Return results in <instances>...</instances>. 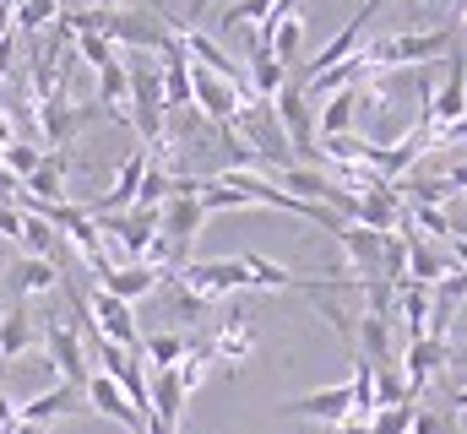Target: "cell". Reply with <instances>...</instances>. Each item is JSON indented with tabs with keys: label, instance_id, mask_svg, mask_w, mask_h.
<instances>
[{
	"label": "cell",
	"instance_id": "19",
	"mask_svg": "<svg viewBox=\"0 0 467 434\" xmlns=\"http://www.w3.org/2000/svg\"><path fill=\"white\" fill-rule=\"evenodd\" d=\"M391 315H402V326H408V342H413V336H430V315H435V294H430V288H419V283H397Z\"/></svg>",
	"mask_w": 467,
	"mask_h": 434
},
{
	"label": "cell",
	"instance_id": "3",
	"mask_svg": "<svg viewBox=\"0 0 467 434\" xmlns=\"http://www.w3.org/2000/svg\"><path fill=\"white\" fill-rule=\"evenodd\" d=\"M169 283H180V288H191V294H202V299L213 305V299H223V294H244V288H250V272H244L239 255H229V261H185Z\"/></svg>",
	"mask_w": 467,
	"mask_h": 434
},
{
	"label": "cell",
	"instance_id": "39",
	"mask_svg": "<svg viewBox=\"0 0 467 434\" xmlns=\"http://www.w3.org/2000/svg\"><path fill=\"white\" fill-rule=\"evenodd\" d=\"M446 408H451V413H467V386H457V391L446 397Z\"/></svg>",
	"mask_w": 467,
	"mask_h": 434
},
{
	"label": "cell",
	"instance_id": "34",
	"mask_svg": "<svg viewBox=\"0 0 467 434\" xmlns=\"http://www.w3.org/2000/svg\"><path fill=\"white\" fill-rule=\"evenodd\" d=\"M408 434H457L451 413H435V408H413V429Z\"/></svg>",
	"mask_w": 467,
	"mask_h": 434
},
{
	"label": "cell",
	"instance_id": "15",
	"mask_svg": "<svg viewBox=\"0 0 467 434\" xmlns=\"http://www.w3.org/2000/svg\"><path fill=\"white\" fill-rule=\"evenodd\" d=\"M99 288L115 294V299H125V305H136V299H147V294L163 288V272H152V266H141V261H115V266L99 277Z\"/></svg>",
	"mask_w": 467,
	"mask_h": 434
},
{
	"label": "cell",
	"instance_id": "5",
	"mask_svg": "<svg viewBox=\"0 0 467 434\" xmlns=\"http://www.w3.org/2000/svg\"><path fill=\"white\" fill-rule=\"evenodd\" d=\"M202 222H207V207H202L196 196H169V202L158 207V239L174 250L180 266L191 261V244H196V233H202Z\"/></svg>",
	"mask_w": 467,
	"mask_h": 434
},
{
	"label": "cell",
	"instance_id": "44",
	"mask_svg": "<svg viewBox=\"0 0 467 434\" xmlns=\"http://www.w3.org/2000/svg\"><path fill=\"white\" fill-rule=\"evenodd\" d=\"M441 5H457V0H441Z\"/></svg>",
	"mask_w": 467,
	"mask_h": 434
},
{
	"label": "cell",
	"instance_id": "42",
	"mask_svg": "<svg viewBox=\"0 0 467 434\" xmlns=\"http://www.w3.org/2000/svg\"><path fill=\"white\" fill-rule=\"evenodd\" d=\"M93 5H104V11H115V5H119V0H93Z\"/></svg>",
	"mask_w": 467,
	"mask_h": 434
},
{
	"label": "cell",
	"instance_id": "31",
	"mask_svg": "<svg viewBox=\"0 0 467 434\" xmlns=\"http://www.w3.org/2000/svg\"><path fill=\"white\" fill-rule=\"evenodd\" d=\"M266 11H272V0H229V11L218 16V27H223V33H234V27H250V22L261 27V22H266Z\"/></svg>",
	"mask_w": 467,
	"mask_h": 434
},
{
	"label": "cell",
	"instance_id": "17",
	"mask_svg": "<svg viewBox=\"0 0 467 434\" xmlns=\"http://www.w3.org/2000/svg\"><path fill=\"white\" fill-rule=\"evenodd\" d=\"M337 244L348 250V266L358 272V283L380 277V244H386V233H369V228H358V222H343V228H337Z\"/></svg>",
	"mask_w": 467,
	"mask_h": 434
},
{
	"label": "cell",
	"instance_id": "32",
	"mask_svg": "<svg viewBox=\"0 0 467 434\" xmlns=\"http://www.w3.org/2000/svg\"><path fill=\"white\" fill-rule=\"evenodd\" d=\"M163 283H169V277H163ZM207 310H213V305H207L202 294H191V288L169 283V315H174V321H202Z\"/></svg>",
	"mask_w": 467,
	"mask_h": 434
},
{
	"label": "cell",
	"instance_id": "25",
	"mask_svg": "<svg viewBox=\"0 0 467 434\" xmlns=\"http://www.w3.org/2000/svg\"><path fill=\"white\" fill-rule=\"evenodd\" d=\"M185 347H191L185 331H152V336H141V358H147L152 369H174V364L185 358Z\"/></svg>",
	"mask_w": 467,
	"mask_h": 434
},
{
	"label": "cell",
	"instance_id": "1",
	"mask_svg": "<svg viewBox=\"0 0 467 434\" xmlns=\"http://www.w3.org/2000/svg\"><path fill=\"white\" fill-rule=\"evenodd\" d=\"M457 49V33L451 27H419V33H391V38H375V44H358L353 55L369 66V77H386L397 66H430V60H446Z\"/></svg>",
	"mask_w": 467,
	"mask_h": 434
},
{
	"label": "cell",
	"instance_id": "12",
	"mask_svg": "<svg viewBox=\"0 0 467 434\" xmlns=\"http://www.w3.org/2000/svg\"><path fill=\"white\" fill-rule=\"evenodd\" d=\"M147 163H152V152H147V147H136V152L115 169V185H109L104 196H93V207H88V212L104 217V212H125V207H136V191H141V180H147Z\"/></svg>",
	"mask_w": 467,
	"mask_h": 434
},
{
	"label": "cell",
	"instance_id": "24",
	"mask_svg": "<svg viewBox=\"0 0 467 434\" xmlns=\"http://www.w3.org/2000/svg\"><path fill=\"white\" fill-rule=\"evenodd\" d=\"M16 16V38H44L60 22V0H11Z\"/></svg>",
	"mask_w": 467,
	"mask_h": 434
},
{
	"label": "cell",
	"instance_id": "22",
	"mask_svg": "<svg viewBox=\"0 0 467 434\" xmlns=\"http://www.w3.org/2000/svg\"><path fill=\"white\" fill-rule=\"evenodd\" d=\"M244 82H250V93L261 98V104H272L283 88H288V71L261 49V44H250V60H244Z\"/></svg>",
	"mask_w": 467,
	"mask_h": 434
},
{
	"label": "cell",
	"instance_id": "13",
	"mask_svg": "<svg viewBox=\"0 0 467 434\" xmlns=\"http://www.w3.org/2000/svg\"><path fill=\"white\" fill-rule=\"evenodd\" d=\"M82 408H88V402H82V391H77V386H49V391H38V397L16 402V424L49 429L55 418H71V413H82Z\"/></svg>",
	"mask_w": 467,
	"mask_h": 434
},
{
	"label": "cell",
	"instance_id": "21",
	"mask_svg": "<svg viewBox=\"0 0 467 434\" xmlns=\"http://www.w3.org/2000/svg\"><path fill=\"white\" fill-rule=\"evenodd\" d=\"M60 261H44V255H22L16 266H11V288L22 294V299H33V294H55L60 288Z\"/></svg>",
	"mask_w": 467,
	"mask_h": 434
},
{
	"label": "cell",
	"instance_id": "27",
	"mask_svg": "<svg viewBox=\"0 0 467 434\" xmlns=\"http://www.w3.org/2000/svg\"><path fill=\"white\" fill-rule=\"evenodd\" d=\"M93 77H99V93H93V98H104V108H109L115 119H125V98H130V71H125V60L93 71Z\"/></svg>",
	"mask_w": 467,
	"mask_h": 434
},
{
	"label": "cell",
	"instance_id": "8",
	"mask_svg": "<svg viewBox=\"0 0 467 434\" xmlns=\"http://www.w3.org/2000/svg\"><path fill=\"white\" fill-rule=\"evenodd\" d=\"M88 315H93V331H99L104 342H115L125 353H141V326H136V310H130L125 299L93 288V294H88Z\"/></svg>",
	"mask_w": 467,
	"mask_h": 434
},
{
	"label": "cell",
	"instance_id": "9",
	"mask_svg": "<svg viewBox=\"0 0 467 434\" xmlns=\"http://www.w3.org/2000/svg\"><path fill=\"white\" fill-rule=\"evenodd\" d=\"M446 358H451V342H446V336H413V342H408V353H402V386H408V402L424 397V386L446 369Z\"/></svg>",
	"mask_w": 467,
	"mask_h": 434
},
{
	"label": "cell",
	"instance_id": "6",
	"mask_svg": "<svg viewBox=\"0 0 467 434\" xmlns=\"http://www.w3.org/2000/svg\"><path fill=\"white\" fill-rule=\"evenodd\" d=\"M457 119H467V55L462 49H451L446 55V82L435 88V98H430V108H424V130H446V125H457Z\"/></svg>",
	"mask_w": 467,
	"mask_h": 434
},
{
	"label": "cell",
	"instance_id": "30",
	"mask_svg": "<svg viewBox=\"0 0 467 434\" xmlns=\"http://www.w3.org/2000/svg\"><path fill=\"white\" fill-rule=\"evenodd\" d=\"M38 158H44V147H38V141H11V147L0 152V169H5L11 180H27V174L38 169Z\"/></svg>",
	"mask_w": 467,
	"mask_h": 434
},
{
	"label": "cell",
	"instance_id": "20",
	"mask_svg": "<svg viewBox=\"0 0 467 434\" xmlns=\"http://www.w3.org/2000/svg\"><path fill=\"white\" fill-rule=\"evenodd\" d=\"M402 239H408V283H419V288H435L446 272H457V266H451V261H446V255L430 244V239H419V233H408V228H402Z\"/></svg>",
	"mask_w": 467,
	"mask_h": 434
},
{
	"label": "cell",
	"instance_id": "29",
	"mask_svg": "<svg viewBox=\"0 0 467 434\" xmlns=\"http://www.w3.org/2000/svg\"><path fill=\"white\" fill-rule=\"evenodd\" d=\"M71 49H77V60H88L93 71H104V66H115V60H119V49L104 38V33H77V38H71Z\"/></svg>",
	"mask_w": 467,
	"mask_h": 434
},
{
	"label": "cell",
	"instance_id": "33",
	"mask_svg": "<svg viewBox=\"0 0 467 434\" xmlns=\"http://www.w3.org/2000/svg\"><path fill=\"white\" fill-rule=\"evenodd\" d=\"M397 402H408V386H402V369L386 364L375 369V408H397Z\"/></svg>",
	"mask_w": 467,
	"mask_h": 434
},
{
	"label": "cell",
	"instance_id": "4",
	"mask_svg": "<svg viewBox=\"0 0 467 434\" xmlns=\"http://www.w3.org/2000/svg\"><path fill=\"white\" fill-rule=\"evenodd\" d=\"M93 217V212H88ZM99 222V233L115 244L125 261H141L147 255V244L158 239V212L152 207H125V212H104V217H93Z\"/></svg>",
	"mask_w": 467,
	"mask_h": 434
},
{
	"label": "cell",
	"instance_id": "11",
	"mask_svg": "<svg viewBox=\"0 0 467 434\" xmlns=\"http://www.w3.org/2000/svg\"><path fill=\"white\" fill-rule=\"evenodd\" d=\"M283 418H316V424H343L353 418V391L348 386H321V391H310V397H294V402H283L277 408Z\"/></svg>",
	"mask_w": 467,
	"mask_h": 434
},
{
	"label": "cell",
	"instance_id": "36",
	"mask_svg": "<svg viewBox=\"0 0 467 434\" xmlns=\"http://www.w3.org/2000/svg\"><path fill=\"white\" fill-rule=\"evenodd\" d=\"M16 38V16H11V0H0V44Z\"/></svg>",
	"mask_w": 467,
	"mask_h": 434
},
{
	"label": "cell",
	"instance_id": "14",
	"mask_svg": "<svg viewBox=\"0 0 467 434\" xmlns=\"http://www.w3.org/2000/svg\"><path fill=\"white\" fill-rule=\"evenodd\" d=\"M16 202H33V207H55V202H66V152H44L38 169L22 180Z\"/></svg>",
	"mask_w": 467,
	"mask_h": 434
},
{
	"label": "cell",
	"instance_id": "28",
	"mask_svg": "<svg viewBox=\"0 0 467 434\" xmlns=\"http://www.w3.org/2000/svg\"><path fill=\"white\" fill-rule=\"evenodd\" d=\"M27 255H44V261H55V250H60V233L44 222V217H33V212H22V239H16Z\"/></svg>",
	"mask_w": 467,
	"mask_h": 434
},
{
	"label": "cell",
	"instance_id": "2",
	"mask_svg": "<svg viewBox=\"0 0 467 434\" xmlns=\"http://www.w3.org/2000/svg\"><path fill=\"white\" fill-rule=\"evenodd\" d=\"M272 119H277V130L288 136V152H294V163L305 158V169L321 158L316 152V108H310V98H305V88L299 82H288L277 98H272Z\"/></svg>",
	"mask_w": 467,
	"mask_h": 434
},
{
	"label": "cell",
	"instance_id": "26",
	"mask_svg": "<svg viewBox=\"0 0 467 434\" xmlns=\"http://www.w3.org/2000/svg\"><path fill=\"white\" fill-rule=\"evenodd\" d=\"M207 369H213V342H207V336H191V347H185V358L174 364V375H180V386H185V397H191V391H202V380H207Z\"/></svg>",
	"mask_w": 467,
	"mask_h": 434
},
{
	"label": "cell",
	"instance_id": "41",
	"mask_svg": "<svg viewBox=\"0 0 467 434\" xmlns=\"http://www.w3.org/2000/svg\"><path fill=\"white\" fill-rule=\"evenodd\" d=\"M207 5H213V0H191V16H202V11H207Z\"/></svg>",
	"mask_w": 467,
	"mask_h": 434
},
{
	"label": "cell",
	"instance_id": "37",
	"mask_svg": "<svg viewBox=\"0 0 467 434\" xmlns=\"http://www.w3.org/2000/svg\"><path fill=\"white\" fill-rule=\"evenodd\" d=\"M11 424H16V402H11V397L0 391V434L11 429Z\"/></svg>",
	"mask_w": 467,
	"mask_h": 434
},
{
	"label": "cell",
	"instance_id": "40",
	"mask_svg": "<svg viewBox=\"0 0 467 434\" xmlns=\"http://www.w3.org/2000/svg\"><path fill=\"white\" fill-rule=\"evenodd\" d=\"M457 27L467 33V0H457Z\"/></svg>",
	"mask_w": 467,
	"mask_h": 434
},
{
	"label": "cell",
	"instance_id": "10",
	"mask_svg": "<svg viewBox=\"0 0 467 434\" xmlns=\"http://www.w3.org/2000/svg\"><path fill=\"white\" fill-rule=\"evenodd\" d=\"M82 397H88V408H93L99 418H109V424H119V429H130V434L147 429V418L130 408V397L119 391L109 375H99V369H93V375H88V386H82Z\"/></svg>",
	"mask_w": 467,
	"mask_h": 434
},
{
	"label": "cell",
	"instance_id": "23",
	"mask_svg": "<svg viewBox=\"0 0 467 434\" xmlns=\"http://www.w3.org/2000/svg\"><path fill=\"white\" fill-rule=\"evenodd\" d=\"M353 347H358L364 364L386 369V364H391V321H386V315H364V321L353 326Z\"/></svg>",
	"mask_w": 467,
	"mask_h": 434
},
{
	"label": "cell",
	"instance_id": "16",
	"mask_svg": "<svg viewBox=\"0 0 467 434\" xmlns=\"http://www.w3.org/2000/svg\"><path fill=\"white\" fill-rule=\"evenodd\" d=\"M207 342H213V358H223L229 369H239V364L255 353V342H261V336H255V321H250L244 310H234L229 321H223L218 331H213V336H207Z\"/></svg>",
	"mask_w": 467,
	"mask_h": 434
},
{
	"label": "cell",
	"instance_id": "43",
	"mask_svg": "<svg viewBox=\"0 0 467 434\" xmlns=\"http://www.w3.org/2000/svg\"><path fill=\"white\" fill-rule=\"evenodd\" d=\"M424 5H441V0H424Z\"/></svg>",
	"mask_w": 467,
	"mask_h": 434
},
{
	"label": "cell",
	"instance_id": "18",
	"mask_svg": "<svg viewBox=\"0 0 467 434\" xmlns=\"http://www.w3.org/2000/svg\"><path fill=\"white\" fill-rule=\"evenodd\" d=\"M38 347V326H33V310L27 305H11L0 315V364H16L22 353Z\"/></svg>",
	"mask_w": 467,
	"mask_h": 434
},
{
	"label": "cell",
	"instance_id": "7",
	"mask_svg": "<svg viewBox=\"0 0 467 434\" xmlns=\"http://www.w3.org/2000/svg\"><path fill=\"white\" fill-rule=\"evenodd\" d=\"M38 342H44V353H49V364L60 369V386H88V347H82V336H77V326L66 321H44V331H38Z\"/></svg>",
	"mask_w": 467,
	"mask_h": 434
},
{
	"label": "cell",
	"instance_id": "35",
	"mask_svg": "<svg viewBox=\"0 0 467 434\" xmlns=\"http://www.w3.org/2000/svg\"><path fill=\"white\" fill-rule=\"evenodd\" d=\"M11 141H22V136H16V114H11V108H0V152H5Z\"/></svg>",
	"mask_w": 467,
	"mask_h": 434
},
{
	"label": "cell",
	"instance_id": "38",
	"mask_svg": "<svg viewBox=\"0 0 467 434\" xmlns=\"http://www.w3.org/2000/svg\"><path fill=\"white\" fill-rule=\"evenodd\" d=\"M11 60H16V38H5V44H0V82H5V71H11Z\"/></svg>",
	"mask_w": 467,
	"mask_h": 434
}]
</instances>
